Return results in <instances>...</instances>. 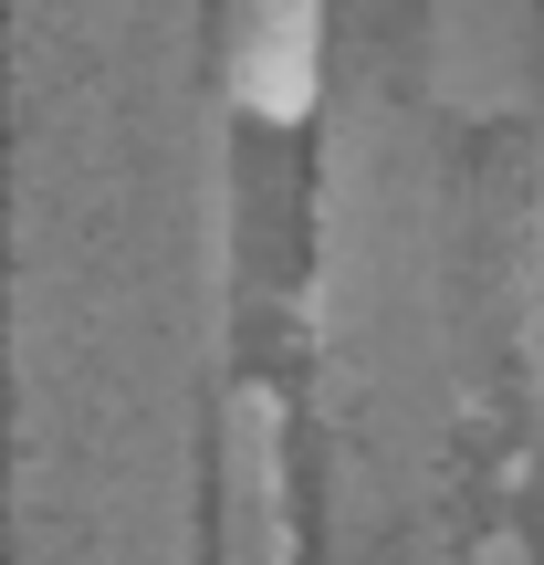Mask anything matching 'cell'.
Listing matches in <instances>:
<instances>
[{"mask_svg":"<svg viewBox=\"0 0 544 565\" xmlns=\"http://www.w3.org/2000/svg\"><path fill=\"white\" fill-rule=\"evenodd\" d=\"M324 84V0H252L242 21V63H231V95L263 126H303Z\"/></svg>","mask_w":544,"mask_h":565,"instance_id":"1","label":"cell"},{"mask_svg":"<svg viewBox=\"0 0 544 565\" xmlns=\"http://www.w3.org/2000/svg\"><path fill=\"white\" fill-rule=\"evenodd\" d=\"M471 565H524V534H492V545L471 555Z\"/></svg>","mask_w":544,"mask_h":565,"instance_id":"2","label":"cell"}]
</instances>
